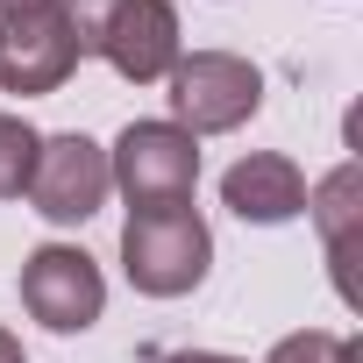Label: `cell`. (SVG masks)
Instances as JSON below:
<instances>
[{
  "instance_id": "7a4b0ae2",
  "label": "cell",
  "mask_w": 363,
  "mask_h": 363,
  "mask_svg": "<svg viewBox=\"0 0 363 363\" xmlns=\"http://www.w3.org/2000/svg\"><path fill=\"white\" fill-rule=\"evenodd\" d=\"M214 264V235L207 221L186 207H128V228H121V271L135 292L150 299H178V292H193Z\"/></svg>"
},
{
  "instance_id": "6da1fadb",
  "label": "cell",
  "mask_w": 363,
  "mask_h": 363,
  "mask_svg": "<svg viewBox=\"0 0 363 363\" xmlns=\"http://www.w3.org/2000/svg\"><path fill=\"white\" fill-rule=\"evenodd\" d=\"M65 22H72V43L79 57H107L121 79L135 86H157L171 79V65L186 57L178 50V15L171 0H57Z\"/></svg>"
},
{
  "instance_id": "8fae6325",
  "label": "cell",
  "mask_w": 363,
  "mask_h": 363,
  "mask_svg": "<svg viewBox=\"0 0 363 363\" xmlns=\"http://www.w3.org/2000/svg\"><path fill=\"white\" fill-rule=\"evenodd\" d=\"M271 363H363L356 335H328V328H306V335H285L271 349Z\"/></svg>"
},
{
  "instance_id": "7c38bea8",
  "label": "cell",
  "mask_w": 363,
  "mask_h": 363,
  "mask_svg": "<svg viewBox=\"0 0 363 363\" xmlns=\"http://www.w3.org/2000/svg\"><path fill=\"white\" fill-rule=\"evenodd\" d=\"M157 363H242V356H214V349H171V356H157Z\"/></svg>"
},
{
  "instance_id": "3957f363",
  "label": "cell",
  "mask_w": 363,
  "mask_h": 363,
  "mask_svg": "<svg viewBox=\"0 0 363 363\" xmlns=\"http://www.w3.org/2000/svg\"><path fill=\"white\" fill-rule=\"evenodd\" d=\"M107 178L128 193V207H186L200 186V143L178 121H128L107 150Z\"/></svg>"
},
{
  "instance_id": "5bb4252c",
  "label": "cell",
  "mask_w": 363,
  "mask_h": 363,
  "mask_svg": "<svg viewBox=\"0 0 363 363\" xmlns=\"http://www.w3.org/2000/svg\"><path fill=\"white\" fill-rule=\"evenodd\" d=\"M29 8H57V0H0V15H29Z\"/></svg>"
},
{
  "instance_id": "9c48e42d",
  "label": "cell",
  "mask_w": 363,
  "mask_h": 363,
  "mask_svg": "<svg viewBox=\"0 0 363 363\" xmlns=\"http://www.w3.org/2000/svg\"><path fill=\"white\" fill-rule=\"evenodd\" d=\"M356 164H335L320 186L306 193V214L320 221V235H328V264H335V292L342 299H356V278H349V257H356Z\"/></svg>"
},
{
  "instance_id": "5b68a950",
  "label": "cell",
  "mask_w": 363,
  "mask_h": 363,
  "mask_svg": "<svg viewBox=\"0 0 363 363\" xmlns=\"http://www.w3.org/2000/svg\"><path fill=\"white\" fill-rule=\"evenodd\" d=\"M22 306L50 328V335H86L107 306V278L86 250L72 242H43L22 257Z\"/></svg>"
},
{
  "instance_id": "4fadbf2b",
  "label": "cell",
  "mask_w": 363,
  "mask_h": 363,
  "mask_svg": "<svg viewBox=\"0 0 363 363\" xmlns=\"http://www.w3.org/2000/svg\"><path fill=\"white\" fill-rule=\"evenodd\" d=\"M0 363H29V356H22V342H15L8 328H0Z\"/></svg>"
},
{
  "instance_id": "8992f818",
  "label": "cell",
  "mask_w": 363,
  "mask_h": 363,
  "mask_svg": "<svg viewBox=\"0 0 363 363\" xmlns=\"http://www.w3.org/2000/svg\"><path fill=\"white\" fill-rule=\"evenodd\" d=\"M107 193H114V178H107V150L93 135H43L36 171H29V200L43 221L79 228L107 207Z\"/></svg>"
},
{
  "instance_id": "ba28073f",
  "label": "cell",
  "mask_w": 363,
  "mask_h": 363,
  "mask_svg": "<svg viewBox=\"0 0 363 363\" xmlns=\"http://www.w3.org/2000/svg\"><path fill=\"white\" fill-rule=\"evenodd\" d=\"M221 200L242 214V221H292V214H306V178H299V164L292 157H278V150H257V157H242V164H228V178H221Z\"/></svg>"
},
{
  "instance_id": "277c9868",
  "label": "cell",
  "mask_w": 363,
  "mask_h": 363,
  "mask_svg": "<svg viewBox=\"0 0 363 363\" xmlns=\"http://www.w3.org/2000/svg\"><path fill=\"white\" fill-rule=\"evenodd\" d=\"M257 107H264V79L235 50H193V57L171 65V121L186 128L193 143L242 128Z\"/></svg>"
},
{
  "instance_id": "52a82bcc",
  "label": "cell",
  "mask_w": 363,
  "mask_h": 363,
  "mask_svg": "<svg viewBox=\"0 0 363 363\" xmlns=\"http://www.w3.org/2000/svg\"><path fill=\"white\" fill-rule=\"evenodd\" d=\"M79 72V43L65 8H29V15H0V93H57Z\"/></svg>"
},
{
  "instance_id": "30bf717a",
  "label": "cell",
  "mask_w": 363,
  "mask_h": 363,
  "mask_svg": "<svg viewBox=\"0 0 363 363\" xmlns=\"http://www.w3.org/2000/svg\"><path fill=\"white\" fill-rule=\"evenodd\" d=\"M36 150H43V135H36L22 114H0V200H22V193H29Z\"/></svg>"
}]
</instances>
